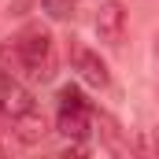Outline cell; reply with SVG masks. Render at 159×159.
Instances as JSON below:
<instances>
[{
    "instance_id": "6da1fadb",
    "label": "cell",
    "mask_w": 159,
    "mask_h": 159,
    "mask_svg": "<svg viewBox=\"0 0 159 159\" xmlns=\"http://www.w3.org/2000/svg\"><path fill=\"white\" fill-rule=\"evenodd\" d=\"M19 59H22V70L37 81H48L52 78V67H56V56H52V34L41 30V26H26L19 37Z\"/></svg>"
},
{
    "instance_id": "7a4b0ae2",
    "label": "cell",
    "mask_w": 159,
    "mask_h": 159,
    "mask_svg": "<svg viewBox=\"0 0 159 159\" xmlns=\"http://www.w3.org/2000/svg\"><path fill=\"white\" fill-rule=\"evenodd\" d=\"M93 26H96V37L104 41V44L119 48L122 37H126V4H122V0H104V4L96 7Z\"/></svg>"
},
{
    "instance_id": "3957f363",
    "label": "cell",
    "mask_w": 159,
    "mask_h": 159,
    "mask_svg": "<svg viewBox=\"0 0 159 159\" xmlns=\"http://www.w3.org/2000/svg\"><path fill=\"white\" fill-rule=\"evenodd\" d=\"M34 107H37V104H34V93L15 78V74L0 70V115L19 119V115H26V111H34Z\"/></svg>"
},
{
    "instance_id": "277c9868",
    "label": "cell",
    "mask_w": 159,
    "mask_h": 159,
    "mask_svg": "<svg viewBox=\"0 0 159 159\" xmlns=\"http://www.w3.org/2000/svg\"><path fill=\"white\" fill-rule=\"evenodd\" d=\"M70 59H74V70L81 74V81H89V85H96V89H104L107 81H111V74H107V63L93 52V48H81V44H74L70 48Z\"/></svg>"
},
{
    "instance_id": "5b68a950",
    "label": "cell",
    "mask_w": 159,
    "mask_h": 159,
    "mask_svg": "<svg viewBox=\"0 0 159 159\" xmlns=\"http://www.w3.org/2000/svg\"><path fill=\"white\" fill-rule=\"evenodd\" d=\"M56 126L67 141H85L93 133V107H67V111H59Z\"/></svg>"
},
{
    "instance_id": "8992f818",
    "label": "cell",
    "mask_w": 159,
    "mask_h": 159,
    "mask_svg": "<svg viewBox=\"0 0 159 159\" xmlns=\"http://www.w3.org/2000/svg\"><path fill=\"white\" fill-rule=\"evenodd\" d=\"M11 133H15L22 144H41V141H44V133H48V122H44V115L34 107V111H26V115L11 119Z\"/></svg>"
},
{
    "instance_id": "52a82bcc",
    "label": "cell",
    "mask_w": 159,
    "mask_h": 159,
    "mask_svg": "<svg viewBox=\"0 0 159 159\" xmlns=\"http://www.w3.org/2000/svg\"><path fill=\"white\" fill-rule=\"evenodd\" d=\"M93 119H96V126H100V133H104V141H107V148H111V152H126V148H129V144H122L119 126H115V119H111V115L93 111Z\"/></svg>"
},
{
    "instance_id": "ba28073f",
    "label": "cell",
    "mask_w": 159,
    "mask_h": 159,
    "mask_svg": "<svg viewBox=\"0 0 159 159\" xmlns=\"http://www.w3.org/2000/svg\"><path fill=\"white\" fill-rule=\"evenodd\" d=\"M141 156H152L159 159V126H152V129H141L137 133V144H133Z\"/></svg>"
},
{
    "instance_id": "9c48e42d",
    "label": "cell",
    "mask_w": 159,
    "mask_h": 159,
    "mask_svg": "<svg viewBox=\"0 0 159 159\" xmlns=\"http://www.w3.org/2000/svg\"><path fill=\"white\" fill-rule=\"evenodd\" d=\"M74 7H78V0H41V11H48L52 19H74Z\"/></svg>"
},
{
    "instance_id": "30bf717a",
    "label": "cell",
    "mask_w": 159,
    "mask_h": 159,
    "mask_svg": "<svg viewBox=\"0 0 159 159\" xmlns=\"http://www.w3.org/2000/svg\"><path fill=\"white\" fill-rule=\"evenodd\" d=\"M67 107H89L78 85H63L59 89V111H67Z\"/></svg>"
},
{
    "instance_id": "8fae6325",
    "label": "cell",
    "mask_w": 159,
    "mask_h": 159,
    "mask_svg": "<svg viewBox=\"0 0 159 159\" xmlns=\"http://www.w3.org/2000/svg\"><path fill=\"white\" fill-rule=\"evenodd\" d=\"M156 59H159V37H156Z\"/></svg>"
}]
</instances>
